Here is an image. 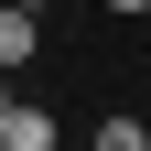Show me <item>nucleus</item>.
Segmentation results:
<instances>
[{
  "mask_svg": "<svg viewBox=\"0 0 151 151\" xmlns=\"http://www.w3.org/2000/svg\"><path fill=\"white\" fill-rule=\"evenodd\" d=\"M108 11H151V0H108Z\"/></svg>",
  "mask_w": 151,
  "mask_h": 151,
  "instance_id": "20e7f679",
  "label": "nucleus"
},
{
  "mask_svg": "<svg viewBox=\"0 0 151 151\" xmlns=\"http://www.w3.org/2000/svg\"><path fill=\"white\" fill-rule=\"evenodd\" d=\"M32 32H43V22H32V0H0V76L32 65Z\"/></svg>",
  "mask_w": 151,
  "mask_h": 151,
  "instance_id": "f03ea898",
  "label": "nucleus"
},
{
  "mask_svg": "<svg viewBox=\"0 0 151 151\" xmlns=\"http://www.w3.org/2000/svg\"><path fill=\"white\" fill-rule=\"evenodd\" d=\"M0 151H54V108H32V97L0 86Z\"/></svg>",
  "mask_w": 151,
  "mask_h": 151,
  "instance_id": "f257e3e1",
  "label": "nucleus"
},
{
  "mask_svg": "<svg viewBox=\"0 0 151 151\" xmlns=\"http://www.w3.org/2000/svg\"><path fill=\"white\" fill-rule=\"evenodd\" d=\"M97 151H151V129H140V119H108V129H97Z\"/></svg>",
  "mask_w": 151,
  "mask_h": 151,
  "instance_id": "7ed1b4c3",
  "label": "nucleus"
}]
</instances>
